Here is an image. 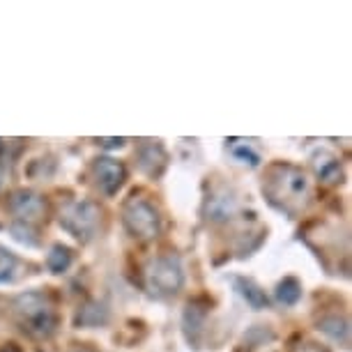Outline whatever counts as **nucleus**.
I'll return each instance as SVG.
<instances>
[{"label": "nucleus", "mask_w": 352, "mask_h": 352, "mask_svg": "<svg viewBox=\"0 0 352 352\" xmlns=\"http://www.w3.org/2000/svg\"><path fill=\"white\" fill-rule=\"evenodd\" d=\"M166 162H168V157H166V150L162 148L159 141H145L141 145V150H138V166L152 177L162 175Z\"/></svg>", "instance_id": "nucleus-8"}, {"label": "nucleus", "mask_w": 352, "mask_h": 352, "mask_svg": "<svg viewBox=\"0 0 352 352\" xmlns=\"http://www.w3.org/2000/svg\"><path fill=\"white\" fill-rule=\"evenodd\" d=\"M5 180H8V173H5V168H0V189L5 187Z\"/></svg>", "instance_id": "nucleus-21"}, {"label": "nucleus", "mask_w": 352, "mask_h": 352, "mask_svg": "<svg viewBox=\"0 0 352 352\" xmlns=\"http://www.w3.org/2000/svg\"><path fill=\"white\" fill-rule=\"evenodd\" d=\"M320 327H322V331H327V334H331L334 338H345V334H348V322L338 320V318H331V320H322Z\"/></svg>", "instance_id": "nucleus-16"}, {"label": "nucleus", "mask_w": 352, "mask_h": 352, "mask_svg": "<svg viewBox=\"0 0 352 352\" xmlns=\"http://www.w3.org/2000/svg\"><path fill=\"white\" fill-rule=\"evenodd\" d=\"M12 232H14V237L19 242H23V244H35L30 240V235H32V230H30V226H25V223H14L12 226Z\"/></svg>", "instance_id": "nucleus-17"}, {"label": "nucleus", "mask_w": 352, "mask_h": 352, "mask_svg": "<svg viewBox=\"0 0 352 352\" xmlns=\"http://www.w3.org/2000/svg\"><path fill=\"white\" fill-rule=\"evenodd\" d=\"M3 148H5V143H3V141H0V152H3Z\"/></svg>", "instance_id": "nucleus-23"}, {"label": "nucleus", "mask_w": 352, "mask_h": 352, "mask_svg": "<svg viewBox=\"0 0 352 352\" xmlns=\"http://www.w3.org/2000/svg\"><path fill=\"white\" fill-rule=\"evenodd\" d=\"M92 177L104 196H116L127 180V168L113 157H99L92 162Z\"/></svg>", "instance_id": "nucleus-6"}, {"label": "nucleus", "mask_w": 352, "mask_h": 352, "mask_svg": "<svg viewBox=\"0 0 352 352\" xmlns=\"http://www.w3.org/2000/svg\"><path fill=\"white\" fill-rule=\"evenodd\" d=\"M99 221H102V208L92 201H74L60 212V226L78 242H88L97 232Z\"/></svg>", "instance_id": "nucleus-5"}, {"label": "nucleus", "mask_w": 352, "mask_h": 352, "mask_svg": "<svg viewBox=\"0 0 352 352\" xmlns=\"http://www.w3.org/2000/svg\"><path fill=\"white\" fill-rule=\"evenodd\" d=\"M14 314L19 322H21L23 331H28L35 338L51 336L58 327L56 304L42 290H30L19 295L14 300Z\"/></svg>", "instance_id": "nucleus-2"}, {"label": "nucleus", "mask_w": 352, "mask_h": 352, "mask_svg": "<svg viewBox=\"0 0 352 352\" xmlns=\"http://www.w3.org/2000/svg\"><path fill=\"white\" fill-rule=\"evenodd\" d=\"M0 352H21V350H19L16 343H8V345H3V348H0Z\"/></svg>", "instance_id": "nucleus-20"}, {"label": "nucleus", "mask_w": 352, "mask_h": 352, "mask_svg": "<svg viewBox=\"0 0 352 352\" xmlns=\"http://www.w3.org/2000/svg\"><path fill=\"white\" fill-rule=\"evenodd\" d=\"M276 300L285 304V307H295L302 300V283L295 276H285L281 283L276 285Z\"/></svg>", "instance_id": "nucleus-12"}, {"label": "nucleus", "mask_w": 352, "mask_h": 352, "mask_svg": "<svg viewBox=\"0 0 352 352\" xmlns=\"http://www.w3.org/2000/svg\"><path fill=\"white\" fill-rule=\"evenodd\" d=\"M311 166H314L316 175L320 177L322 182H338L341 180V162L327 150H318L314 157H311Z\"/></svg>", "instance_id": "nucleus-9"}, {"label": "nucleus", "mask_w": 352, "mask_h": 352, "mask_svg": "<svg viewBox=\"0 0 352 352\" xmlns=\"http://www.w3.org/2000/svg\"><path fill=\"white\" fill-rule=\"evenodd\" d=\"M235 212H237V201L230 194H226V191L214 194L208 201V214L212 221H226V219H230Z\"/></svg>", "instance_id": "nucleus-10"}, {"label": "nucleus", "mask_w": 352, "mask_h": 352, "mask_svg": "<svg viewBox=\"0 0 352 352\" xmlns=\"http://www.w3.org/2000/svg\"><path fill=\"white\" fill-rule=\"evenodd\" d=\"M122 221L129 235L138 242H150L162 232V217L148 198H129L122 210Z\"/></svg>", "instance_id": "nucleus-4"}, {"label": "nucleus", "mask_w": 352, "mask_h": 352, "mask_svg": "<svg viewBox=\"0 0 352 352\" xmlns=\"http://www.w3.org/2000/svg\"><path fill=\"white\" fill-rule=\"evenodd\" d=\"M228 148L232 152V157L240 159L242 164H249V166L261 164V155H258V150L254 148V143L251 141H244V138H230Z\"/></svg>", "instance_id": "nucleus-13"}, {"label": "nucleus", "mask_w": 352, "mask_h": 352, "mask_svg": "<svg viewBox=\"0 0 352 352\" xmlns=\"http://www.w3.org/2000/svg\"><path fill=\"white\" fill-rule=\"evenodd\" d=\"M16 267H19L16 256L12 254L8 247H3V244H0V283H12V281H14Z\"/></svg>", "instance_id": "nucleus-15"}, {"label": "nucleus", "mask_w": 352, "mask_h": 352, "mask_svg": "<svg viewBox=\"0 0 352 352\" xmlns=\"http://www.w3.org/2000/svg\"><path fill=\"white\" fill-rule=\"evenodd\" d=\"M145 288L155 297H173L184 285V270L177 256H157L145 265Z\"/></svg>", "instance_id": "nucleus-3"}, {"label": "nucleus", "mask_w": 352, "mask_h": 352, "mask_svg": "<svg viewBox=\"0 0 352 352\" xmlns=\"http://www.w3.org/2000/svg\"><path fill=\"white\" fill-rule=\"evenodd\" d=\"M76 352H92V350H88V348H81V350H76Z\"/></svg>", "instance_id": "nucleus-22"}, {"label": "nucleus", "mask_w": 352, "mask_h": 352, "mask_svg": "<svg viewBox=\"0 0 352 352\" xmlns=\"http://www.w3.org/2000/svg\"><path fill=\"white\" fill-rule=\"evenodd\" d=\"M104 145V148H122L124 145V138H104V141H99Z\"/></svg>", "instance_id": "nucleus-19"}, {"label": "nucleus", "mask_w": 352, "mask_h": 352, "mask_svg": "<svg viewBox=\"0 0 352 352\" xmlns=\"http://www.w3.org/2000/svg\"><path fill=\"white\" fill-rule=\"evenodd\" d=\"M10 212L19 223H39L46 217V201L30 189H19L10 196Z\"/></svg>", "instance_id": "nucleus-7"}, {"label": "nucleus", "mask_w": 352, "mask_h": 352, "mask_svg": "<svg viewBox=\"0 0 352 352\" xmlns=\"http://www.w3.org/2000/svg\"><path fill=\"white\" fill-rule=\"evenodd\" d=\"M235 283H237V288H240L242 297L254 309H265V307H267V295H265V292L258 288L254 281H247V278H237Z\"/></svg>", "instance_id": "nucleus-14"}, {"label": "nucleus", "mask_w": 352, "mask_h": 352, "mask_svg": "<svg viewBox=\"0 0 352 352\" xmlns=\"http://www.w3.org/2000/svg\"><path fill=\"white\" fill-rule=\"evenodd\" d=\"M292 352H329V350L316 341H300L295 348H292Z\"/></svg>", "instance_id": "nucleus-18"}, {"label": "nucleus", "mask_w": 352, "mask_h": 352, "mask_svg": "<svg viewBox=\"0 0 352 352\" xmlns=\"http://www.w3.org/2000/svg\"><path fill=\"white\" fill-rule=\"evenodd\" d=\"M72 265V249L65 247V244H53L49 256H46V267H49L53 274H63L67 272Z\"/></svg>", "instance_id": "nucleus-11"}, {"label": "nucleus", "mask_w": 352, "mask_h": 352, "mask_svg": "<svg viewBox=\"0 0 352 352\" xmlns=\"http://www.w3.org/2000/svg\"><path fill=\"white\" fill-rule=\"evenodd\" d=\"M263 194L285 214H297L309 201L311 184L307 173L292 164H272L263 177Z\"/></svg>", "instance_id": "nucleus-1"}]
</instances>
